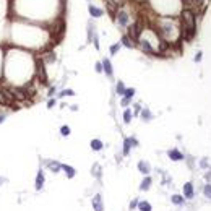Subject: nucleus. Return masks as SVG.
Listing matches in <instances>:
<instances>
[{
	"instance_id": "obj_17",
	"label": "nucleus",
	"mask_w": 211,
	"mask_h": 211,
	"mask_svg": "<svg viewBox=\"0 0 211 211\" xmlns=\"http://www.w3.org/2000/svg\"><path fill=\"white\" fill-rule=\"evenodd\" d=\"M122 41H124V46H127V47H132V46H133L129 36H124V37H122Z\"/></svg>"
},
{
	"instance_id": "obj_12",
	"label": "nucleus",
	"mask_w": 211,
	"mask_h": 211,
	"mask_svg": "<svg viewBox=\"0 0 211 211\" xmlns=\"http://www.w3.org/2000/svg\"><path fill=\"white\" fill-rule=\"evenodd\" d=\"M94 206H96V211H102V206H101V197H99V195L94 198Z\"/></svg>"
},
{
	"instance_id": "obj_11",
	"label": "nucleus",
	"mask_w": 211,
	"mask_h": 211,
	"mask_svg": "<svg viewBox=\"0 0 211 211\" xmlns=\"http://www.w3.org/2000/svg\"><path fill=\"white\" fill-rule=\"evenodd\" d=\"M102 65H104V70H106V73H107V75H109V76H111V75H112V68H111V62H109L107 58H106V60H104V63H102Z\"/></svg>"
},
{
	"instance_id": "obj_10",
	"label": "nucleus",
	"mask_w": 211,
	"mask_h": 211,
	"mask_svg": "<svg viewBox=\"0 0 211 211\" xmlns=\"http://www.w3.org/2000/svg\"><path fill=\"white\" fill-rule=\"evenodd\" d=\"M91 148L96 149V151H99V149L102 148V143H101V140H93L91 141Z\"/></svg>"
},
{
	"instance_id": "obj_21",
	"label": "nucleus",
	"mask_w": 211,
	"mask_h": 211,
	"mask_svg": "<svg viewBox=\"0 0 211 211\" xmlns=\"http://www.w3.org/2000/svg\"><path fill=\"white\" fill-rule=\"evenodd\" d=\"M130 119H132V112H130V111H125V114H124V120L127 122V124H129Z\"/></svg>"
},
{
	"instance_id": "obj_18",
	"label": "nucleus",
	"mask_w": 211,
	"mask_h": 211,
	"mask_svg": "<svg viewBox=\"0 0 211 211\" xmlns=\"http://www.w3.org/2000/svg\"><path fill=\"white\" fill-rule=\"evenodd\" d=\"M44 60H46V62H54V60H55V55L52 54V52H47V55L44 57Z\"/></svg>"
},
{
	"instance_id": "obj_14",
	"label": "nucleus",
	"mask_w": 211,
	"mask_h": 211,
	"mask_svg": "<svg viewBox=\"0 0 211 211\" xmlns=\"http://www.w3.org/2000/svg\"><path fill=\"white\" fill-rule=\"evenodd\" d=\"M63 169H65V172L68 174V177H73V175H75L73 167H70V166H63Z\"/></svg>"
},
{
	"instance_id": "obj_7",
	"label": "nucleus",
	"mask_w": 211,
	"mask_h": 211,
	"mask_svg": "<svg viewBox=\"0 0 211 211\" xmlns=\"http://www.w3.org/2000/svg\"><path fill=\"white\" fill-rule=\"evenodd\" d=\"M89 13H91L93 16H101V15H102V10L96 8V7H93V5H89Z\"/></svg>"
},
{
	"instance_id": "obj_4",
	"label": "nucleus",
	"mask_w": 211,
	"mask_h": 211,
	"mask_svg": "<svg viewBox=\"0 0 211 211\" xmlns=\"http://www.w3.org/2000/svg\"><path fill=\"white\" fill-rule=\"evenodd\" d=\"M184 192H185V197H187V198H192V197H193V188H192V184H185V187H184Z\"/></svg>"
},
{
	"instance_id": "obj_15",
	"label": "nucleus",
	"mask_w": 211,
	"mask_h": 211,
	"mask_svg": "<svg viewBox=\"0 0 211 211\" xmlns=\"http://www.w3.org/2000/svg\"><path fill=\"white\" fill-rule=\"evenodd\" d=\"M182 201H184V198L180 195H174V197H172V203H175V205H180Z\"/></svg>"
},
{
	"instance_id": "obj_9",
	"label": "nucleus",
	"mask_w": 211,
	"mask_h": 211,
	"mask_svg": "<svg viewBox=\"0 0 211 211\" xmlns=\"http://www.w3.org/2000/svg\"><path fill=\"white\" fill-rule=\"evenodd\" d=\"M169 156L172 157L174 161H179V159H182V157H184L182 154L179 153V151H175V149H174V151H169Z\"/></svg>"
},
{
	"instance_id": "obj_8",
	"label": "nucleus",
	"mask_w": 211,
	"mask_h": 211,
	"mask_svg": "<svg viewBox=\"0 0 211 211\" xmlns=\"http://www.w3.org/2000/svg\"><path fill=\"white\" fill-rule=\"evenodd\" d=\"M138 208H140L141 211H151V205H149L148 201H141V203H138Z\"/></svg>"
},
{
	"instance_id": "obj_6",
	"label": "nucleus",
	"mask_w": 211,
	"mask_h": 211,
	"mask_svg": "<svg viewBox=\"0 0 211 211\" xmlns=\"http://www.w3.org/2000/svg\"><path fill=\"white\" fill-rule=\"evenodd\" d=\"M107 3L111 8H114V7H122L125 3V0H107Z\"/></svg>"
},
{
	"instance_id": "obj_13",
	"label": "nucleus",
	"mask_w": 211,
	"mask_h": 211,
	"mask_svg": "<svg viewBox=\"0 0 211 211\" xmlns=\"http://www.w3.org/2000/svg\"><path fill=\"white\" fill-rule=\"evenodd\" d=\"M127 20H129V18H127V13H119V23L120 25H125Z\"/></svg>"
},
{
	"instance_id": "obj_29",
	"label": "nucleus",
	"mask_w": 211,
	"mask_h": 211,
	"mask_svg": "<svg viewBox=\"0 0 211 211\" xmlns=\"http://www.w3.org/2000/svg\"><path fill=\"white\" fill-rule=\"evenodd\" d=\"M2 122H3V115H0V124H2Z\"/></svg>"
},
{
	"instance_id": "obj_3",
	"label": "nucleus",
	"mask_w": 211,
	"mask_h": 211,
	"mask_svg": "<svg viewBox=\"0 0 211 211\" xmlns=\"http://www.w3.org/2000/svg\"><path fill=\"white\" fill-rule=\"evenodd\" d=\"M140 31H141V28H140V25H138V23L132 25L129 28V37H132L133 41H138V37H140Z\"/></svg>"
},
{
	"instance_id": "obj_2",
	"label": "nucleus",
	"mask_w": 211,
	"mask_h": 211,
	"mask_svg": "<svg viewBox=\"0 0 211 211\" xmlns=\"http://www.w3.org/2000/svg\"><path fill=\"white\" fill-rule=\"evenodd\" d=\"M8 89H10V93H12L13 99L16 101V102H25L26 99L31 98V93L28 91L26 86H12V88H8Z\"/></svg>"
},
{
	"instance_id": "obj_27",
	"label": "nucleus",
	"mask_w": 211,
	"mask_h": 211,
	"mask_svg": "<svg viewBox=\"0 0 211 211\" xmlns=\"http://www.w3.org/2000/svg\"><path fill=\"white\" fill-rule=\"evenodd\" d=\"M117 50H119V44H114V46L111 47V52L114 54V52H117Z\"/></svg>"
},
{
	"instance_id": "obj_22",
	"label": "nucleus",
	"mask_w": 211,
	"mask_h": 211,
	"mask_svg": "<svg viewBox=\"0 0 211 211\" xmlns=\"http://www.w3.org/2000/svg\"><path fill=\"white\" fill-rule=\"evenodd\" d=\"M141 47H143L146 52H153V49H151V46H149L148 42H141Z\"/></svg>"
},
{
	"instance_id": "obj_26",
	"label": "nucleus",
	"mask_w": 211,
	"mask_h": 211,
	"mask_svg": "<svg viewBox=\"0 0 211 211\" xmlns=\"http://www.w3.org/2000/svg\"><path fill=\"white\" fill-rule=\"evenodd\" d=\"M205 193L208 195V197H211V185H208V187H205Z\"/></svg>"
},
{
	"instance_id": "obj_16",
	"label": "nucleus",
	"mask_w": 211,
	"mask_h": 211,
	"mask_svg": "<svg viewBox=\"0 0 211 211\" xmlns=\"http://www.w3.org/2000/svg\"><path fill=\"white\" fill-rule=\"evenodd\" d=\"M149 184H151V179H145V180H143V184H141V190H146V188H148L149 187Z\"/></svg>"
},
{
	"instance_id": "obj_28",
	"label": "nucleus",
	"mask_w": 211,
	"mask_h": 211,
	"mask_svg": "<svg viewBox=\"0 0 211 211\" xmlns=\"http://www.w3.org/2000/svg\"><path fill=\"white\" fill-rule=\"evenodd\" d=\"M54 106H55V101H54V99H50V101H49V107H54Z\"/></svg>"
},
{
	"instance_id": "obj_1",
	"label": "nucleus",
	"mask_w": 211,
	"mask_h": 211,
	"mask_svg": "<svg viewBox=\"0 0 211 211\" xmlns=\"http://www.w3.org/2000/svg\"><path fill=\"white\" fill-rule=\"evenodd\" d=\"M182 23H184V31H185V37L192 39L195 34V15L190 10H184L182 12Z\"/></svg>"
},
{
	"instance_id": "obj_25",
	"label": "nucleus",
	"mask_w": 211,
	"mask_h": 211,
	"mask_svg": "<svg viewBox=\"0 0 211 211\" xmlns=\"http://www.w3.org/2000/svg\"><path fill=\"white\" fill-rule=\"evenodd\" d=\"M140 167H141V172H143V174H146V172H148V166H146V164H143V162H141Z\"/></svg>"
},
{
	"instance_id": "obj_19",
	"label": "nucleus",
	"mask_w": 211,
	"mask_h": 211,
	"mask_svg": "<svg viewBox=\"0 0 211 211\" xmlns=\"http://www.w3.org/2000/svg\"><path fill=\"white\" fill-rule=\"evenodd\" d=\"M130 143H132V140H125V146H124V154H129V151H130Z\"/></svg>"
},
{
	"instance_id": "obj_5",
	"label": "nucleus",
	"mask_w": 211,
	"mask_h": 211,
	"mask_svg": "<svg viewBox=\"0 0 211 211\" xmlns=\"http://www.w3.org/2000/svg\"><path fill=\"white\" fill-rule=\"evenodd\" d=\"M42 184H44V175L42 172H37V177H36V188H42Z\"/></svg>"
},
{
	"instance_id": "obj_24",
	"label": "nucleus",
	"mask_w": 211,
	"mask_h": 211,
	"mask_svg": "<svg viewBox=\"0 0 211 211\" xmlns=\"http://www.w3.org/2000/svg\"><path fill=\"white\" fill-rule=\"evenodd\" d=\"M60 133L65 137V135H68V133H70V129H68V127H62V129H60Z\"/></svg>"
},
{
	"instance_id": "obj_20",
	"label": "nucleus",
	"mask_w": 211,
	"mask_h": 211,
	"mask_svg": "<svg viewBox=\"0 0 211 211\" xmlns=\"http://www.w3.org/2000/svg\"><path fill=\"white\" fill-rule=\"evenodd\" d=\"M124 94H125V98H127V99H130V98H132V96L135 94V89H133V88H132V89H125Z\"/></svg>"
},
{
	"instance_id": "obj_23",
	"label": "nucleus",
	"mask_w": 211,
	"mask_h": 211,
	"mask_svg": "<svg viewBox=\"0 0 211 211\" xmlns=\"http://www.w3.org/2000/svg\"><path fill=\"white\" fill-rule=\"evenodd\" d=\"M117 91H119V94H124V93H125V88H124V85H122V83H119V85H117Z\"/></svg>"
}]
</instances>
